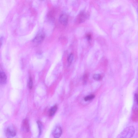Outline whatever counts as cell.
Returning <instances> with one entry per match:
<instances>
[{"instance_id": "6da1fadb", "label": "cell", "mask_w": 138, "mask_h": 138, "mask_svg": "<svg viewBox=\"0 0 138 138\" xmlns=\"http://www.w3.org/2000/svg\"><path fill=\"white\" fill-rule=\"evenodd\" d=\"M135 133V129L132 126L127 127L119 134L117 138H132Z\"/></svg>"}, {"instance_id": "7a4b0ae2", "label": "cell", "mask_w": 138, "mask_h": 138, "mask_svg": "<svg viewBox=\"0 0 138 138\" xmlns=\"http://www.w3.org/2000/svg\"><path fill=\"white\" fill-rule=\"evenodd\" d=\"M16 130L14 126H9L7 127L6 130L5 134L8 138H13L16 135Z\"/></svg>"}, {"instance_id": "3957f363", "label": "cell", "mask_w": 138, "mask_h": 138, "mask_svg": "<svg viewBox=\"0 0 138 138\" xmlns=\"http://www.w3.org/2000/svg\"><path fill=\"white\" fill-rule=\"evenodd\" d=\"M45 38V35L43 32H40L36 35L32 41L37 44L41 43Z\"/></svg>"}, {"instance_id": "277c9868", "label": "cell", "mask_w": 138, "mask_h": 138, "mask_svg": "<svg viewBox=\"0 0 138 138\" xmlns=\"http://www.w3.org/2000/svg\"><path fill=\"white\" fill-rule=\"evenodd\" d=\"M62 133V129L59 126H56L53 130L52 133L54 138H59Z\"/></svg>"}, {"instance_id": "5b68a950", "label": "cell", "mask_w": 138, "mask_h": 138, "mask_svg": "<svg viewBox=\"0 0 138 138\" xmlns=\"http://www.w3.org/2000/svg\"><path fill=\"white\" fill-rule=\"evenodd\" d=\"M132 117L134 121L138 120V104L134 102L132 109Z\"/></svg>"}, {"instance_id": "8992f818", "label": "cell", "mask_w": 138, "mask_h": 138, "mask_svg": "<svg viewBox=\"0 0 138 138\" xmlns=\"http://www.w3.org/2000/svg\"><path fill=\"white\" fill-rule=\"evenodd\" d=\"M21 130L25 133L28 132L30 131L29 123L28 120L25 119L23 121L21 126Z\"/></svg>"}, {"instance_id": "52a82bcc", "label": "cell", "mask_w": 138, "mask_h": 138, "mask_svg": "<svg viewBox=\"0 0 138 138\" xmlns=\"http://www.w3.org/2000/svg\"><path fill=\"white\" fill-rule=\"evenodd\" d=\"M59 21L60 23L64 25H66L67 24L68 17L65 14H62L59 17Z\"/></svg>"}, {"instance_id": "ba28073f", "label": "cell", "mask_w": 138, "mask_h": 138, "mask_svg": "<svg viewBox=\"0 0 138 138\" xmlns=\"http://www.w3.org/2000/svg\"><path fill=\"white\" fill-rule=\"evenodd\" d=\"M87 18V14L84 12H82L79 14L77 20L79 23H81L84 22Z\"/></svg>"}, {"instance_id": "9c48e42d", "label": "cell", "mask_w": 138, "mask_h": 138, "mask_svg": "<svg viewBox=\"0 0 138 138\" xmlns=\"http://www.w3.org/2000/svg\"><path fill=\"white\" fill-rule=\"evenodd\" d=\"M7 77L4 72H2L0 75V82L2 85L5 84L7 82Z\"/></svg>"}, {"instance_id": "30bf717a", "label": "cell", "mask_w": 138, "mask_h": 138, "mask_svg": "<svg viewBox=\"0 0 138 138\" xmlns=\"http://www.w3.org/2000/svg\"><path fill=\"white\" fill-rule=\"evenodd\" d=\"M57 109V107L56 105H55L52 107L50 109L49 115L50 117H52L55 114Z\"/></svg>"}, {"instance_id": "8fae6325", "label": "cell", "mask_w": 138, "mask_h": 138, "mask_svg": "<svg viewBox=\"0 0 138 138\" xmlns=\"http://www.w3.org/2000/svg\"><path fill=\"white\" fill-rule=\"evenodd\" d=\"M37 123L38 125L39 129V133L38 137H39L41 135L43 130V125L42 122L39 121H37Z\"/></svg>"}, {"instance_id": "7c38bea8", "label": "cell", "mask_w": 138, "mask_h": 138, "mask_svg": "<svg viewBox=\"0 0 138 138\" xmlns=\"http://www.w3.org/2000/svg\"><path fill=\"white\" fill-rule=\"evenodd\" d=\"M74 59V55L73 54H71L68 58V63L71 64L73 61Z\"/></svg>"}, {"instance_id": "4fadbf2b", "label": "cell", "mask_w": 138, "mask_h": 138, "mask_svg": "<svg viewBox=\"0 0 138 138\" xmlns=\"http://www.w3.org/2000/svg\"><path fill=\"white\" fill-rule=\"evenodd\" d=\"M95 96L94 95H90L87 96L85 98L84 100L85 101L91 100L95 98Z\"/></svg>"}, {"instance_id": "5bb4252c", "label": "cell", "mask_w": 138, "mask_h": 138, "mask_svg": "<svg viewBox=\"0 0 138 138\" xmlns=\"http://www.w3.org/2000/svg\"><path fill=\"white\" fill-rule=\"evenodd\" d=\"M93 79L96 81H99L101 79V76L99 74H94L93 77Z\"/></svg>"}, {"instance_id": "9a60e30c", "label": "cell", "mask_w": 138, "mask_h": 138, "mask_svg": "<svg viewBox=\"0 0 138 138\" xmlns=\"http://www.w3.org/2000/svg\"><path fill=\"white\" fill-rule=\"evenodd\" d=\"M33 86V82L32 80V79L30 78L28 82V87L30 89H31L32 88Z\"/></svg>"}, {"instance_id": "2e32d148", "label": "cell", "mask_w": 138, "mask_h": 138, "mask_svg": "<svg viewBox=\"0 0 138 138\" xmlns=\"http://www.w3.org/2000/svg\"><path fill=\"white\" fill-rule=\"evenodd\" d=\"M86 38L88 41H90L91 39V35L90 34H87L86 35Z\"/></svg>"}, {"instance_id": "e0dca14e", "label": "cell", "mask_w": 138, "mask_h": 138, "mask_svg": "<svg viewBox=\"0 0 138 138\" xmlns=\"http://www.w3.org/2000/svg\"><path fill=\"white\" fill-rule=\"evenodd\" d=\"M88 79V77H87V76L86 75H85L83 77V81H84V82L85 83H86Z\"/></svg>"}, {"instance_id": "ac0fdd59", "label": "cell", "mask_w": 138, "mask_h": 138, "mask_svg": "<svg viewBox=\"0 0 138 138\" xmlns=\"http://www.w3.org/2000/svg\"><path fill=\"white\" fill-rule=\"evenodd\" d=\"M137 14H138V8H137Z\"/></svg>"}]
</instances>
